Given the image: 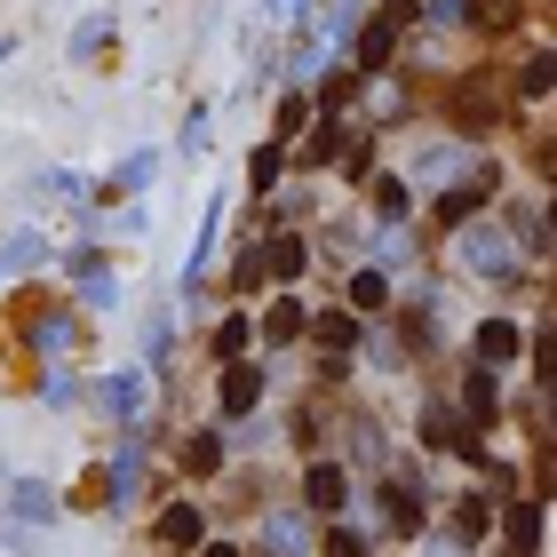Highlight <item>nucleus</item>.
Here are the masks:
<instances>
[{"mask_svg": "<svg viewBox=\"0 0 557 557\" xmlns=\"http://www.w3.org/2000/svg\"><path fill=\"white\" fill-rule=\"evenodd\" d=\"M319 335H326V343H350L359 326H350V311H326V319H319Z\"/></svg>", "mask_w": 557, "mask_h": 557, "instance_id": "nucleus-17", "label": "nucleus"}, {"mask_svg": "<svg viewBox=\"0 0 557 557\" xmlns=\"http://www.w3.org/2000/svg\"><path fill=\"white\" fill-rule=\"evenodd\" d=\"M462 263L486 271V278H510V271H518V256H510V239H502V232H470V239H462Z\"/></svg>", "mask_w": 557, "mask_h": 557, "instance_id": "nucleus-1", "label": "nucleus"}, {"mask_svg": "<svg viewBox=\"0 0 557 557\" xmlns=\"http://www.w3.org/2000/svg\"><path fill=\"white\" fill-rule=\"evenodd\" d=\"M422 430H430V446H454V438H462V430H454V414H438V407H430Z\"/></svg>", "mask_w": 557, "mask_h": 557, "instance_id": "nucleus-18", "label": "nucleus"}, {"mask_svg": "<svg viewBox=\"0 0 557 557\" xmlns=\"http://www.w3.org/2000/svg\"><path fill=\"white\" fill-rule=\"evenodd\" d=\"M374 208H383V215H407V184H391V175H383V184H374Z\"/></svg>", "mask_w": 557, "mask_h": 557, "instance_id": "nucleus-13", "label": "nucleus"}, {"mask_svg": "<svg viewBox=\"0 0 557 557\" xmlns=\"http://www.w3.org/2000/svg\"><path fill=\"white\" fill-rule=\"evenodd\" d=\"M454 534H462V542L486 534V502H462V510H454Z\"/></svg>", "mask_w": 557, "mask_h": 557, "instance_id": "nucleus-12", "label": "nucleus"}, {"mask_svg": "<svg viewBox=\"0 0 557 557\" xmlns=\"http://www.w3.org/2000/svg\"><path fill=\"white\" fill-rule=\"evenodd\" d=\"M104 407H112V414H136V407H144V374H112V383H104Z\"/></svg>", "mask_w": 557, "mask_h": 557, "instance_id": "nucleus-5", "label": "nucleus"}, {"mask_svg": "<svg viewBox=\"0 0 557 557\" xmlns=\"http://www.w3.org/2000/svg\"><path fill=\"white\" fill-rule=\"evenodd\" d=\"M144 175H151V160H128V168H120V175H112V199H120V191H136V184H144Z\"/></svg>", "mask_w": 557, "mask_h": 557, "instance_id": "nucleus-20", "label": "nucleus"}, {"mask_svg": "<svg viewBox=\"0 0 557 557\" xmlns=\"http://www.w3.org/2000/svg\"><path fill=\"white\" fill-rule=\"evenodd\" d=\"M208 557H239V549H208Z\"/></svg>", "mask_w": 557, "mask_h": 557, "instance_id": "nucleus-22", "label": "nucleus"}, {"mask_svg": "<svg viewBox=\"0 0 557 557\" xmlns=\"http://www.w3.org/2000/svg\"><path fill=\"white\" fill-rule=\"evenodd\" d=\"M184 462H191V470H223V446L208 438V430H199V438H191V454H184Z\"/></svg>", "mask_w": 557, "mask_h": 557, "instance_id": "nucleus-10", "label": "nucleus"}, {"mask_svg": "<svg viewBox=\"0 0 557 557\" xmlns=\"http://www.w3.org/2000/svg\"><path fill=\"white\" fill-rule=\"evenodd\" d=\"M383 295H391L383 271H359V278H350V302H359V311H383Z\"/></svg>", "mask_w": 557, "mask_h": 557, "instance_id": "nucleus-7", "label": "nucleus"}, {"mask_svg": "<svg viewBox=\"0 0 557 557\" xmlns=\"http://www.w3.org/2000/svg\"><path fill=\"white\" fill-rule=\"evenodd\" d=\"M311 510H343V470H335V462L311 470Z\"/></svg>", "mask_w": 557, "mask_h": 557, "instance_id": "nucleus-6", "label": "nucleus"}, {"mask_svg": "<svg viewBox=\"0 0 557 557\" xmlns=\"http://www.w3.org/2000/svg\"><path fill=\"white\" fill-rule=\"evenodd\" d=\"M263 335H278V343H287V335H302V311H295V302H278V311H271V326H263Z\"/></svg>", "mask_w": 557, "mask_h": 557, "instance_id": "nucleus-14", "label": "nucleus"}, {"mask_svg": "<svg viewBox=\"0 0 557 557\" xmlns=\"http://www.w3.org/2000/svg\"><path fill=\"white\" fill-rule=\"evenodd\" d=\"M478 359H486V367L518 359V326H510V319H486V335H478Z\"/></svg>", "mask_w": 557, "mask_h": 557, "instance_id": "nucleus-4", "label": "nucleus"}, {"mask_svg": "<svg viewBox=\"0 0 557 557\" xmlns=\"http://www.w3.org/2000/svg\"><path fill=\"white\" fill-rule=\"evenodd\" d=\"M462 407H470V422L494 414V374H470V398H462Z\"/></svg>", "mask_w": 557, "mask_h": 557, "instance_id": "nucleus-8", "label": "nucleus"}, {"mask_svg": "<svg viewBox=\"0 0 557 557\" xmlns=\"http://www.w3.org/2000/svg\"><path fill=\"white\" fill-rule=\"evenodd\" d=\"M359 57H367V72H374V64H383V57H391V24H374V33H367V48H359Z\"/></svg>", "mask_w": 557, "mask_h": 557, "instance_id": "nucleus-16", "label": "nucleus"}, {"mask_svg": "<svg viewBox=\"0 0 557 557\" xmlns=\"http://www.w3.org/2000/svg\"><path fill=\"white\" fill-rule=\"evenodd\" d=\"M383 502H391V525H398V534H414V525H422V518H414V494H398V486H391Z\"/></svg>", "mask_w": 557, "mask_h": 557, "instance_id": "nucleus-11", "label": "nucleus"}, {"mask_svg": "<svg viewBox=\"0 0 557 557\" xmlns=\"http://www.w3.org/2000/svg\"><path fill=\"white\" fill-rule=\"evenodd\" d=\"M383 16H391V24H407V16H414V0H391V9H383Z\"/></svg>", "mask_w": 557, "mask_h": 557, "instance_id": "nucleus-21", "label": "nucleus"}, {"mask_svg": "<svg viewBox=\"0 0 557 557\" xmlns=\"http://www.w3.org/2000/svg\"><path fill=\"white\" fill-rule=\"evenodd\" d=\"M263 398V374L256 367H223V414H247Z\"/></svg>", "mask_w": 557, "mask_h": 557, "instance_id": "nucleus-3", "label": "nucleus"}, {"mask_svg": "<svg viewBox=\"0 0 557 557\" xmlns=\"http://www.w3.org/2000/svg\"><path fill=\"white\" fill-rule=\"evenodd\" d=\"M271 271H278V278H302V239H278V247H271Z\"/></svg>", "mask_w": 557, "mask_h": 557, "instance_id": "nucleus-9", "label": "nucleus"}, {"mask_svg": "<svg viewBox=\"0 0 557 557\" xmlns=\"http://www.w3.org/2000/svg\"><path fill=\"white\" fill-rule=\"evenodd\" d=\"M215 350H223V359L239 367V350H247V319H232V326H223V343H215Z\"/></svg>", "mask_w": 557, "mask_h": 557, "instance_id": "nucleus-19", "label": "nucleus"}, {"mask_svg": "<svg viewBox=\"0 0 557 557\" xmlns=\"http://www.w3.org/2000/svg\"><path fill=\"white\" fill-rule=\"evenodd\" d=\"M326 557H367V542L350 534V525H335V534H326Z\"/></svg>", "mask_w": 557, "mask_h": 557, "instance_id": "nucleus-15", "label": "nucleus"}, {"mask_svg": "<svg viewBox=\"0 0 557 557\" xmlns=\"http://www.w3.org/2000/svg\"><path fill=\"white\" fill-rule=\"evenodd\" d=\"M160 542H175V549H199V542H208V518H199L191 502H168V510H160Z\"/></svg>", "mask_w": 557, "mask_h": 557, "instance_id": "nucleus-2", "label": "nucleus"}]
</instances>
